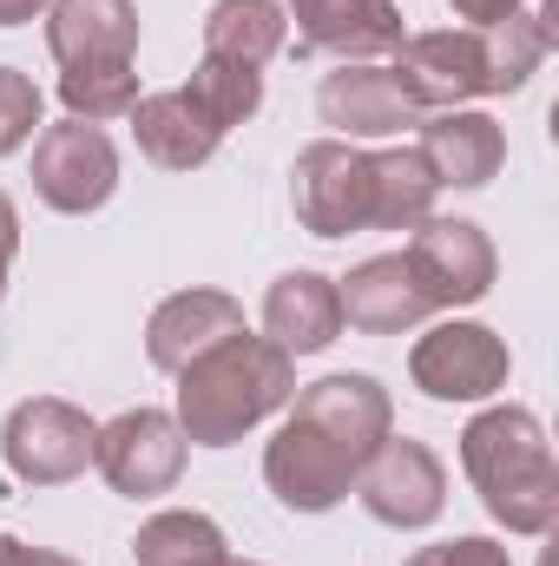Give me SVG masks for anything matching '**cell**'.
Instances as JSON below:
<instances>
[{
	"mask_svg": "<svg viewBox=\"0 0 559 566\" xmlns=\"http://www.w3.org/2000/svg\"><path fill=\"white\" fill-rule=\"evenodd\" d=\"M133 560L139 566H231V541L211 514L198 507H165L133 534Z\"/></svg>",
	"mask_w": 559,
	"mask_h": 566,
	"instance_id": "cell-21",
	"label": "cell"
},
{
	"mask_svg": "<svg viewBox=\"0 0 559 566\" xmlns=\"http://www.w3.org/2000/svg\"><path fill=\"white\" fill-rule=\"evenodd\" d=\"M184 99H191V106L204 113V126L224 139V133H238V126L257 119V106H264V66L204 53V60L191 66V80H184Z\"/></svg>",
	"mask_w": 559,
	"mask_h": 566,
	"instance_id": "cell-22",
	"label": "cell"
},
{
	"mask_svg": "<svg viewBox=\"0 0 559 566\" xmlns=\"http://www.w3.org/2000/svg\"><path fill=\"white\" fill-rule=\"evenodd\" d=\"M93 434H99V422L80 402H66V396H27L0 422V461L27 488H66V481H80L93 468Z\"/></svg>",
	"mask_w": 559,
	"mask_h": 566,
	"instance_id": "cell-5",
	"label": "cell"
},
{
	"mask_svg": "<svg viewBox=\"0 0 559 566\" xmlns=\"http://www.w3.org/2000/svg\"><path fill=\"white\" fill-rule=\"evenodd\" d=\"M0 566H86V560H73V554H53V547H27V541L0 534Z\"/></svg>",
	"mask_w": 559,
	"mask_h": 566,
	"instance_id": "cell-27",
	"label": "cell"
},
{
	"mask_svg": "<svg viewBox=\"0 0 559 566\" xmlns=\"http://www.w3.org/2000/svg\"><path fill=\"white\" fill-rule=\"evenodd\" d=\"M283 20L296 27L303 53H329V60H395V46L409 40L402 7L395 0H283Z\"/></svg>",
	"mask_w": 559,
	"mask_h": 566,
	"instance_id": "cell-14",
	"label": "cell"
},
{
	"mask_svg": "<svg viewBox=\"0 0 559 566\" xmlns=\"http://www.w3.org/2000/svg\"><path fill=\"white\" fill-rule=\"evenodd\" d=\"M336 303H342V329H362V336H402V329L434 316V303L421 296L402 251L362 258L349 277H336Z\"/></svg>",
	"mask_w": 559,
	"mask_h": 566,
	"instance_id": "cell-16",
	"label": "cell"
},
{
	"mask_svg": "<svg viewBox=\"0 0 559 566\" xmlns=\"http://www.w3.org/2000/svg\"><path fill=\"white\" fill-rule=\"evenodd\" d=\"M289 205L309 238L376 231V151L349 139H309L289 165Z\"/></svg>",
	"mask_w": 559,
	"mask_h": 566,
	"instance_id": "cell-4",
	"label": "cell"
},
{
	"mask_svg": "<svg viewBox=\"0 0 559 566\" xmlns=\"http://www.w3.org/2000/svg\"><path fill=\"white\" fill-rule=\"evenodd\" d=\"M13 258H20V211L0 191V296H7V277H13Z\"/></svg>",
	"mask_w": 559,
	"mask_h": 566,
	"instance_id": "cell-28",
	"label": "cell"
},
{
	"mask_svg": "<svg viewBox=\"0 0 559 566\" xmlns=\"http://www.w3.org/2000/svg\"><path fill=\"white\" fill-rule=\"evenodd\" d=\"M40 13H46V0H0V27H27Z\"/></svg>",
	"mask_w": 559,
	"mask_h": 566,
	"instance_id": "cell-30",
	"label": "cell"
},
{
	"mask_svg": "<svg viewBox=\"0 0 559 566\" xmlns=\"http://www.w3.org/2000/svg\"><path fill=\"white\" fill-rule=\"evenodd\" d=\"M283 46H289L283 0H218V7L204 13V53H218V60L271 66Z\"/></svg>",
	"mask_w": 559,
	"mask_h": 566,
	"instance_id": "cell-20",
	"label": "cell"
},
{
	"mask_svg": "<svg viewBox=\"0 0 559 566\" xmlns=\"http://www.w3.org/2000/svg\"><path fill=\"white\" fill-rule=\"evenodd\" d=\"M231 566H264V560H238V554H231Z\"/></svg>",
	"mask_w": 559,
	"mask_h": 566,
	"instance_id": "cell-31",
	"label": "cell"
},
{
	"mask_svg": "<svg viewBox=\"0 0 559 566\" xmlns=\"http://www.w3.org/2000/svg\"><path fill=\"white\" fill-rule=\"evenodd\" d=\"M356 501L369 507V521H382V527H395V534H421V527H434L441 507H447V468H441V454H434L428 441L389 434V441L362 461Z\"/></svg>",
	"mask_w": 559,
	"mask_h": 566,
	"instance_id": "cell-9",
	"label": "cell"
},
{
	"mask_svg": "<svg viewBox=\"0 0 559 566\" xmlns=\"http://www.w3.org/2000/svg\"><path fill=\"white\" fill-rule=\"evenodd\" d=\"M514 376V349L500 329L487 323H434L409 349V382H415L428 402H494Z\"/></svg>",
	"mask_w": 559,
	"mask_h": 566,
	"instance_id": "cell-6",
	"label": "cell"
},
{
	"mask_svg": "<svg viewBox=\"0 0 559 566\" xmlns=\"http://www.w3.org/2000/svg\"><path fill=\"white\" fill-rule=\"evenodd\" d=\"M296 396V356H283L271 336H224L198 363L178 369V428L191 448H238L251 428H264Z\"/></svg>",
	"mask_w": 559,
	"mask_h": 566,
	"instance_id": "cell-2",
	"label": "cell"
},
{
	"mask_svg": "<svg viewBox=\"0 0 559 566\" xmlns=\"http://www.w3.org/2000/svg\"><path fill=\"white\" fill-rule=\"evenodd\" d=\"M126 119H133V139H139V151L158 171H198V165H211L218 145H224L204 126V113L184 99V86H171V93H139V106H133Z\"/></svg>",
	"mask_w": 559,
	"mask_h": 566,
	"instance_id": "cell-19",
	"label": "cell"
},
{
	"mask_svg": "<svg viewBox=\"0 0 559 566\" xmlns=\"http://www.w3.org/2000/svg\"><path fill=\"white\" fill-rule=\"evenodd\" d=\"M395 80L409 86L421 113H454L467 99H487V46L481 27H428L395 46Z\"/></svg>",
	"mask_w": 559,
	"mask_h": 566,
	"instance_id": "cell-11",
	"label": "cell"
},
{
	"mask_svg": "<svg viewBox=\"0 0 559 566\" xmlns=\"http://www.w3.org/2000/svg\"><path fill=\"white\" fill-rule=\"evenodd\" d=\"M119 191V145L106 139V126L86 119H60L40 126L33 139V198L60 218H93L99 205H113Z\"/></svg>",
	"mask_w": 559,
	"mask_h": 566,
	"instance_id": "cell-7",
	"label": "cell"
},
{
	"mask_svg": "<svg viewBox=\"0 0 559 566\" xmlns=\"http://www.w3.org/2000/svg\"><path fill=\"white\" fill-rule=\"evenodd\" d=\"M434 171L415 145L376 151V231H415L421 218H434Z\"/></svg>",
	"mask_w": 559,
	"mask_h": 566,
	"instance_id": "cell-23",
	"label": "cell"
},
{
	"mask_svg": "<svg viewBox=\"0 0 559 566\" xmlns=\"http://www.w3.org/2000/svg\"><path fill=\"white\" fill-rule=\"evenodd\" d=\"M46 53L60 73H133L139 7L133 0H46Z\"/></svg>",
	"mask_w": 559,
	"mask_h": 566,
	"instance_id": "cell-13",
	"label": "cell"
},
{
	"mask_svg": "<svg viewBox=\"0 0 559 566\" xmlns=\"http://www.w3.org/2000/svg\"><path fill=\"white\" fill-rule=\"evenodd\" d=\"M251 329L244 323V303L231 290H211V283H191V290H171L151 316H145V356L151 369L178 376L184 363H198L204 349H218L224 336Z\"/></svg>",
	"mask_w": 559,
	"mask_h": 566,
	"instance_id": "cell-15",
	"label": "cell"
},
{
	"mask_svg": "<svg viewBox=\"0 0 559 566\" xmlns=\"http://www.w3.org/2000/svg\"><path fill=\"white\" fill-rule=\"evenodd\" d=\"M402 566H514V554L487 534H454V541H434V547H415Z\"/></svg>",
	"mask_w": 559,
	"mask_h": 566,
	"instance_id": "cell-26",
	"label": "cell"
},
{
	"mask_svg": "<svg viewBox=\"0 0 559 566\" xmlns=\"http://www.w3.org/2000/svg\"><path fill=\"white\" fill-rule=\"evenodd\" d=\"M461 474L474 481L487 521H500L520 541L553 534L559 521V468H553V441L547 422L520 402L481 409L461 428Z\"/></svg>",
	"mask_w": 559,
	"mask_h": 566,
	"instance_id": "cell-3",
	"label": "cell"
},
{
	"mask_svg": "<svg viewBox=\"0 0 559 566\" xmlns=\"http://www.w3.org/2000/svg\"><path fill=\"white\" fill-rule=\"evenodd\" d=\"M447 7H454V20H467V27H494V20L520 13V0H447Z\"/></svg>",
	"mask_w": 559,
	"mask_h": 566,
	"instance_id": "cell-29",
	"label": "cell"
},
{
	"mask_svg": "<svg viewBox=\"0 0 559 566\" xmlns=\"http://www.w3.org/2000/svg\"><path fill=\"white\" fill-rule=\"evenodd\" d=\"M264 336L283 356H323L342 336V303H336V277L323 271H283L264 290Z\"/></svg>",
	"mask_w": 559,
	"mask_h": 566,
	"instance_id": "cell-18",
	"label": "cell"
},
{
	"mask_svg": "<svg viewBox=\"0 0 559 566\" xmlns=\"http://www.w3.org/2000/svg\"><path fill=\"white\" fill-rule=\"evenodd\" d=\"M184 454H191V441H184L178 416H165V409H126V416L99 422V434H93V468L126 501L171 494L184 474Z\"/></svg>",
	"mask_w": 559,
	"mask_h": 566,
	"instance_id": "cell-8",
	"label": "cell"
},
{
	"mask_svg": "<svg viewBox=\"0 0 559 566\" xmlns=\"http://www.w3.org/2000/svg\"><path fill=\"white\" fill-rule=\"evenodd\" d=\"M316 113H323V126H336V139H349V145L395 139V133H409V126L428 119L409 99V86L395 80V66H382V60H349V66L323 73Z\"/></svg>",
	"mask_w": 559,
	"mask_h": 566,
	"instance_id": "cell-12",
	"label": "cell"
},
{
	"mask_svg": "<svg viewBox=\"0 0 559 566\" xmlns=\"http://www.w3.org/2000/svg\"><path fill=\"white\" fill-rule=\"evenodd\" d=\"M40 113H46L40 86H33V80H27L20 66H0V158H13L20 145L33 139Z\"/></svg>",
	"mask_w": 559,
	"mask_h": 566,
	"instance_id": "cell-25",
	"label": "cell"
},
{
	"mask_svg": "<svg viewBox=\"0 0 559 566\" xmlns=\"http://www.w3.org/2000/svg\"><path fill=\"white\" fill-rule=\"evenodd\" d=\"M415 133H421L415 151L428 158L434 185L481 191V185H494L500 165H507V133H500L487 113H467V106H454V113H428Z\"/></svg>",
	"mask_w": 559,
	"mask_h": 566,
	"instance_id": "cell-17",
	"label": "cell"
},
{
	"mask_svg": "<svg viewBox=\"0 0 559 566\" xmlns=\"http://www.w3.org/2000/svg\"><path fill=\"white\" fill-rule=\"evenodd\" d=\"M409 271H415L421 296L434 310H467L481 303L494 277H500V258H494V238L474 224V218H421L409 231Z\"/></svg>",
	"mask_w": 559,
	"mask_h": 566,
	"instance_id": "cell-10",
	"label": "cell"
},
{
	"mask_svg": "<svg viewBox=\"0 0 559 566\" xmlns=\"http://www.w3.org/2000/svg\"><path fill=\"white\" fill-rule=\"evenodd\" d=\"M60 106L66 119H86V126L126 119L139 106V66L133 73H60Z\"/></svg>",
	"mask_w": 559,
	"mask_h": 566,
	"instance_id": "cell-24",
	"label": "cell"
},
{
	"mask_svg": "<svg viewBox=\"0 0 559 566\" xmlns=\"http://www.w3.org/2000/svg\"><path fill=\"white\" fill-rule=\"evenodd\" d=\"M395 434V396L369 369H336L289 396V416L264 448V481L289 514H329L356 494L362 461Z\"/></svg>",
	"mask_w": 559,
	"mask_h": 566,
	"instance_id": "cell-1",
	"label": "cell"
}]
</instances>
